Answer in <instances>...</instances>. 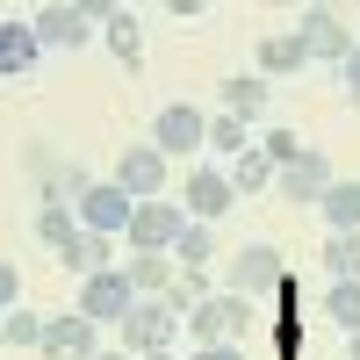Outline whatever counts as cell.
Wrapping results in <instances>:
<instances>
[{"label": "cell", "instance_id": "32", "mask_svg": "<svg viewBox=\"0 0 360 360\" xmlns=\"http://www.w3.org/2000/svg\"><path fill=\"white\" fill-rule=\"evenodd\" d=\"M339 79H346V94H353V101H360V44H353V51H346V65H339Z\"/></svg>", "mask_w": 360, "mask_h": 360}, {"label": "cell", "instance_id": "24", "mask_svg": "<svg viewBox=\"0 0 360 360\" xmlns=\"http://www.w3.org/2000/svg\"><path fill=\"white\" fill-rule=\"evenodd\" d=\"M324 317L353 339V332H360V281H332V288H324Z\"/></svg>", "mask_w": 360, "mask_h": 360}, {"label": "cell", "instance_id": "17", "mask_svg": "<svg viewBox=\"0 0 360 360\" xmlns=\"http://www.w3.org/2000/svg\"><path fill=\"white\" fill-rule=\"evenodd\" d=\"M123 274H130L137 295H166L180 266H173V252H130V259H123Z\"/></svg>", "mask_w": 360, "mask_h": 360}, {"label": "cell", "instance_id": "8", "mask_svg": "<svg viewBox=\"0 0 360 360\" xmlns=\"http://www.w3.org/2000/svg\"><path fill=\"white\" fill-rule=\"evenodd\" d=\"M180 231H188V209H180V202H137V217H130V252H173Z\"/></svg>", "mask_w": 360, "mask_h": 360}, {"label": "cell", "instance_id": "4", "mask_svg": "<svg viewBox=\"0 0 360 360\" xmlns=\"http://www.w3.org/2000/svg\"><path fill=\"white\" fill-rule=\"evenodd\" d=\"M166 166H173V159L159 152V144H123L108 180H115L130 202H159V195H166Z\"/></svg>", "mask_w": 360, "mask_h": 360}, {"label": "cell", "instance_id": "20", "mask_svg": "<svg viewBox=\"0 0 360 360\" xmlns=\"http://www.w3.org/2000/svg\"><path fill=\"white\" fill-rule=\"evenodd\" d=\"M101 37H108V51H115V65H130V72L144 65V29H137L130 8H123V15H108V22H101Z\"/></svg>", "mask_w": 360, "mask_h": 360}, {"label": "cell", "instance_id": "27", "mask_svg": "<svg viewBox=\"0 0 360 360\" xmlns=\"http://www.w3.org/2000/svg\"><path fill=\"white\" fill-rule=\"evenodd\" d=\"M209 152H252V137H245V123H238V115H209Z\"/></svg>", "mask_w": 360, "mask_h": 360}, {"label": "cell", "instance_id": "15", "mask_svg": "<svg viewBox=\"0 0 360 360\" xmlns=\"http://www.w3.org/2000/svg\"><path fill=\"white\" fill-rule=\"evenodd\" d=\"M303 65H310V51H303L295 29H266V37H259V79H288Z\"/></svg>", "mask_w": 360, "mask_h": 360}, {"label": "cell", "instance_id": "34", "mask_svg": "<svg viewBox=\"0 0 360 360\" xmlns=\"http://www.w3.org/2000/svg\"><path fill=\"white\" fill-rule=\"evenodd\" d=\"M144 360H180V353H144Z\"/></svg>", "mask_w": 360, "mask_h": 360}, {"label": "cell", "instance_id": "35", "mask_svg": "<svg viewBox=\"0 0 360 360\" xmlns=\"http://www.w3.org/2000/svg\"><path fill=\"white\" fill-rule=\"evenodd\" d=\"M0 346H8V317H0Z\"/></svg>", "mask_w": 360, "mask_h": 360}, {"label": "cell", "instance_id": "14", "mask_svg": "<svg viewBox=\"0 0 360 360\" xmlns=\"http://www.w3.org/2000/svg\"><path fill=\"white\" fill-rule=\"evenodd\" d=\"M37 58H44L37 29L8 15V22H0V79H29V72H37Z\"/></svg>", "mask_w": 360, "mask_h": 360}, {"label": "cell", "instance_id": "9", "mask_svg": "<svg viewBox=\"0 0 360 360\" xmlns=\"http://www.w3.org/2000/svg\"><path fill=\"white\" fill-rule=\"evenodd\" d=\"M295 37H303V51H310V58H324V65H346V51L360 44L353 29H346V15H339V8H303Z\"/></svg>", "mask_w": 360, "mask_h": 360}, {"label": "cell", "instance_id": "21", "mask_svg": "<svg viewBox=\"0 0 360 360\" xmlns=\"http://www.w3.org/2000/svg\"><path fill=\"white\" fill-rule=\"evenodd\" d=\"M317 209H324V224H332V231H360V180H332Z\"/></svg>", "mask_w": 360, "mask_h": 360}, {"label": "cell", "instance_id": "28", "mask_svg": "<svg viewBox=\"0 0 360 360\" xmlns=\"http://www.w3.org/2000/svg\"><path fill=\"white\" fill-rule=\"evenodd\" d=\"M259 152H266V159H274V173H288L295 159H303V152H310V144H303V137H295V130H266V137H259Z\"/></svg>", "mask_w": 360, "mask_h": 360}, {"label": "cell", "instance_id": "10", "mask_svg": "<svg viewBox=\"0 0 360 360\" xmlns=\"http://www.w3.org/2000/svg\"><path fill=\"white\" fill-rule=\"evenodd\" d=\"M44 360H101V324H86L79 310H58L44 324Z\"/></svg>", "mask_w": 360, "mask_h": 360}, {"label": "cell", "instance_id": "30", "mask_svg": "<svg viewBox=\"0 0 360 360\" xmlns=\"http://www.w3.org/2000/svg\"><path fill=\"white\" fill-rule=\"evenodd\" d=\"M22 310V274H15V259H0V317Z\"/></svg>", "mask_w": 360, "mask_h": 360}, {"label": "cell", "instance_id": "16", "mask_svg": "<svg viewBox=\"0 0 360 360\" xmlns=\"http://www.w3.org/2000/svg\"><path fill=\"white\" fill-rule=\"evenodd\" d=\"M58 266H65V274H108V266H115V238H94V231H79L72 238V245L65 252H58Z\"/></svg>", "mask_w": 360, "mask_h": 360}, {"label": "cell", "instance_id": "5", "mask_svg": "<svg viewBox=\"0 0 360 360\" xmlns=\"http://www.w3.org/2000/svg\"><path fill=\"white\" fill-rule=\"evenodd\" d=\"M86 324H123L130 310H137V288H130V274L123 266H108V274H86L79 281V303H72Z\"/></svg>", "mask_w": 360, "mask_h": 360}, {"label": "cell", "instance_id": "3", "mask_svg": "<svg viewBox=\"0 0 360 360\" xmlns=\"http://www.w3.org/2000/svg\"><path fill=\"white\" fill-rule=\"evenodd\" d=\"M231 295H245V303H259V295H281L288 288V259H281V245H245V252H231V281H224Z\"/></svg>", "mask_w": 360, "mask_h": 360}, {"label": "cell", "instance_id": "25", "mask_svg": "<svg viewBox=\"0 0 360 360\" xmlns=\"http://www.w3.org/2000/svg\"><path fill=\"white\" fill-rule=\"evenodd\" d=\"M37 238H44L51 252H65L72 238H79V209H58V202H51V209H37Z\"/></svg>", "mask_w": 360, "mask_h": 360}, {"label": "cell", "instance_id": "22", "mask_svg": "<svg viewBox=\"0 0 360 360\" xmlns=\"http://www.w3.org/2000/svg\"><path fill=\"white\" fill-rule=\"evenodd\" d=\"M209 259H217V231H209V224H188V231H180V245H173V266H180V274H202Z\"/></svg>", "mask_w": 360, "mask_h": 360}, {"label": "cell", "instance_id": "18", "mask_svg": "<svg viewBox=\"0 0 360 360\" xmlns=\"http://www.w3.org/2000/svg\"><path fill=\"white\" fill-rule=\"evenodd\" d=\"M266 101H274V86H266V79H245V72L224 79V115H238V123H259Z\"/></svg>", "mask_w": 360, "mask_h": 360}, {"label": "cell", "instance_id": "2", "mask_svg": "<svg viewBox=\"0 0 360 360\" xmlns=\"http://www.w3.org/2000/svg\"><path fill=\"white\" fill-rule=\"evenodd\" d=\"M180 346V317L166 295H137V310L123 317V353L144 360V353H173Z\"/></svg>", "mask_w": 360, "mask_h": 360}, {"label": "cell", "instance_id": "11", "mask_svg": "<svg viewBox=\"0 0 360 360\" xmlns=\"http://www.w3.org/2000/svg\"><path fill=\"white\" fill-rule=\"evenodd\" d=\"M137 217V202L115 188V180H94V188L79 195V231H94V238H115V231H130Z\"/></svg>", "mask_w": 360, "mask_h": 360}, {"label": "cell", "instance_id": "6", "mask_svg": "<svg viewBox=\"0 0 360 360\" xmlns=\"http://www.w3.org/2000/svg\"><path fill=\"white\" fill-rule=\"evenodd\" d=\"M180 209H188V224H217L238 209V188L224 166H188V188H180Z\"/></svg>", "mask_w": 360, "mask_h": 360}, {"label": "cell", "instance_id": "29", "mask_svg": "<svg viewBox=\"0 0 360 360\" xmlns=\"http://www.w3.org/2000/svg\"><path fill=\"white\" fill-rule=\"evenodd\" d=\"M44 310H8V346H44Z\"/></svg>", "mask_w": 360, "mask_h": 360}, {"label": "cell", "instance_id": "33", "mask_svg": "<svg viewBox=\"0 0 360 360\" xmlns=\"http://www.w3.org/2000/svg\"><path fill=\"white\" fill-rule=\"evenodd\" d=\"M346 360H360V332H353V339H346Z\"/></svg>", "mask_w": 360, "mask_h": 360}, {"label": "cell", "instance_id": "36", "mask_svg": "<svg viewBox=\"0 0 360 360\" xmlns=\"http://www.w3.org/2000/svg\"><path fill=\"white\" fill-rule=\"evenodd\" d=\"M101 360H130V353H101Z\"/></svg>", "mask_w": 360, "mask_h": 360}, {"label": "cell", "instance_id": "31", "mask_svg": "<svg viewBox=\"0 0 360 360\" xmlns=\"http://www.w3.org/2000/svg\"><path fill=\"white\" fill-rule=\"evenodd\" d=\"M188 360H252V353H245V346H195Z\"/></svg>", "mask_w": 360, "mask_h": 360}, {"label": "cell", "instance_id": "23", "mask_svg": "<svg viewBox=\"0 0 360 360\" xmlns=\"http://www.w3.org/2000/svg\"><path fill=\"white\" fill-rule=\"evenodd\" d=\"M324 274L332 281H360V231H332L324 238Z\"/></svg>", "mask_w": 360, "mask_h": 360}, {"label": "cell", "instance_id": "7", "mask_svg": "<svg viewBox=\"0 0 360 360\" xmlns=\"http://www.w3.org/2000/svg\"><path fill=\"white\" fill-rule=\"evenodd\" d=\"M152 144L166 159H188V152H202L209 144V115L195 108V101H166L159 115H152Z\"/></svg>", "mask_w": 360, "mask_h": 360}, {"label": "cell", "instance_id": "19", "mask_svg": "<svg viewBox=\"0 0 360 360\" xmlns=\"http://www.w3.org/2000/svg\"><path fill=\"white\" fill-rule=\"evenodd\" d=\"M224 173H231V188H238V202H245V195H266V188H274V159H266L259 144H252V152H238V159H231Z\"/></svg>", "mask_w": 360, "mask_h": 360}, {"label": "cell", "instance_id": "1", "mask_svg": "<svg viewBox=\"0 0 360 360\" xmlns=\"http://www.w3.org/2000/svg\"><path fill=\"white\" fill-rule=\"evenodd\" d=\"M180 332H188L195 346H245L252 353V303L231 295V288H217L209 303H195L188 317H180Z\"/></svg>", "mask_w": 360, "mask_h": 360}, {"label": "cell", "instance_id": "13", "mask_svg": "<svg viewBox=\"0 0 360 360\" xmlns=\"http://www.w3.org/2000/svg\"><path fill=\"white\" fill-rule=\"evenodd\" d=\"M324 188H332V159H324V152H303L288 173H274V195H281V202H295V209H317V202H324Z\"/></svg>", "mask_w": 360, "mask_h": 360}, {"label": "cell", "instance_id": "26", "mask_svg": "<svg viewBox=\"0 0 360 360\" xmlns=\"http://www.w3.org/2000/svg\"><path fill=\"white\" fill-rule=\"evenodd\" d=\"M209 295H217V288H209V274H173V288H166V303H173V317H188L195 303H209Z\"/></svg>", "mask_w": 360, "mask_h": 360}, {"label": "cell", "instance_id": "12", "mask_svg": "<svg viewBox=\"0 0 360 360\" xmlns=\"http://www.w3.org/2000/svg\"><path fill=\"white\" fill-rule=\"evenodd\" d=\"M29 29H37L44 51H79L86 37H94V22L79 15V0H51V8H37V15H29Z\"/></svg>", "mask_w": 360, "mask_h": 360}]
</instances>
